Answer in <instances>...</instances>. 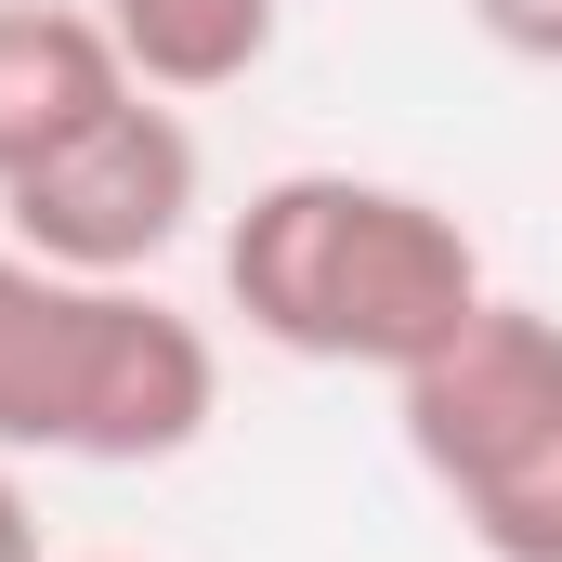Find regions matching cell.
<instances>
[{
	"label": "cell",
	"instance_id": "2",
	"mask_svg": "<svg viewBox=\"0 0 562 562\" xmlns=\"http://www.w3.org/2000/svg\"><path fill=\"white\" fill-rule=\"evenodd\" d=\"M223 419V353L132 276H66L0 236V458L144 471Z\"/></svg>",
	"mask_w": 562,
	"mask_h": 562
},
{
	"label": "cell",
	"instance_id": "3",
	"mask_svg": "<svg viewBox=\"0 0 562 562\" xmlns=\"http://www.w3.org/2000/svg\"><path fill=\"white\" fill-rule=\"evenodd\" d=\"M406 458L484 562H562V314L484 301L445 353L393 380Z\"/></svg>",
	"mask_w": 562,
	"mask_h": 562
},
{
	"label": "cell",
	"instance_id": "1",
	"mask_svg": "<svg viewBox=\"0 0 562 562\" xmlns=\"http://www.w3.org/2000/svg\"><path fill=\"white\" fill-rule=\"evenodd\" d=\"M223 301L249 314V340H276L301 367L406 380L497 288H484V249L445 196L380 183V170H276L223 223Z\"/></svg>",
	"mask_w": 562,
	"mask_h": 562
},
{
	"label": "cell",
	"instance_id": "6",
	"mask_svg": "<svg viewBox=\"0 0 562 562\" xmlns=\"http://www.w3.org/2000/svg\"><path fill=\"white\" fill-rule=\"evenodd\" d=\"M92 13L119 26V53H132L144 92L196 105V92H236V79L276 53V13H288V0H92Z\"/></svg>",
	"mask_w": 562,
	"mask_h": 562
},
{
	"label": "cell",
	"instance_id": "5",
	"mask_svg": "<svg viewBox=\"0 0 562 562\" xmlns=\"http://www.w3.org/2000/svg\"><path fill=\"white\" fill-rule=\"evenodd\" d=\"M132 92L144 79L92 0H0V183H26L53 144H79Z\"/></svg>",
	"mask_w": 562,
	"mask_h": 562
},
{
	"label": "cell",
	"instance_id": "7",
	"mask_svg": "<svg viewBox=\"0 0 562 562\" xmlns=\"http://www.w3.org/2000/svg\"><path fill=\"white\" fill-rule=\"evenodd\" d=\"M471 26H484L510 66H562V0H471Z\"/></svg>",
	"mask_w": 562,
	"mask_h": 562
},
{
	"label": "cell",
	"instance_id": "8",
	"mask_svg": "<svg viewBox=\"0 0 562 562\" xmlns=\"http://www.w3.org/2000/svg\"><path fill=\"white\" fill-rule=\"evenodd\" d=\"M0 562H40V510H26V484H13V458H0Z\"/></svg>",
	"mask_w": 562,
	"mask_h": 562
},
{
	"label": "cell",
	"instance_id": "4",
	"mask_svg": "<svg viewBox=\"0 0 562 562\" xmlns=\"http://www.w3.org/2000/svg\"><path fill=\"white\" fill-rule=\"evenodd\" d=\"M196 183H210L196 119L170 92H132V105H105L79 144H53L26 183H0V236L40 249V262H66V276H132L144 288L183 249Z\"/></svg>",
	"mask_w": 562,
	"mask_h": 562
}]
</instances>
